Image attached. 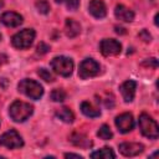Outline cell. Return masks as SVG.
Wrapping results in <instances>:
<instances>
[{"label":"cell","instance_id":"6da1fadb","mask_svg":"<svg viewBox=\"0 0 159 159\" xmlns=\"http://www.w3.org/2000/svg\"><path fill=\"white\" fill-rule=\"evenodd\" d=\"M32 112H34L32 106H30L26 102H21V101H15L9 108V114L11 119L17 123L25 122L32 114Z\"/></svg>","mask_w":159,"mask_h":159},{"label":"cell","instance_id":"7a4b0ae2","mask_svg":"<svg viewBox=\"0 0 159 159\" xmlns=\"http://www.w3.org/2000/svg\"><path fill=\"white\" fill-rule=\"evenodd\" d=\"M139 129L142 134L149 139H157L159 137V127L157 122L147 113H142L139 116Z\"/></svg>","mask_w":159,"mask_h":159},{"label":"cell","instance_id":"3957f363","mask_svg":"<svg viewBox=\"0 0 159 159\" xmlns=\"http://www.w3.org/2000/svg\"><path fill=\"white\" fill-rule=\"evenodd\" d=\"M19 91L21 93H24L25 96H27L29 98L31 99H40L43 94V88L40 83H37L36 81L34 80H29V78H25L22 81H20L19 83Z\"/></svg>","mask_w":159,"mask_h":159},{"label":"cell","instance_id":"277c9868","mask_svg":"<svg viewBox=\"0 0 159 159\" xmlns=\"http://www.w3.org/2000/svg\"><path fill=\"white\" fill-rule=\"evenodd\" d=\"M51 67L57 75L62 77H68L72 75L73 71V61L65 56H57L51 61Z\"/></svg>","mask_w":159,"mask_h":159},{"label":"cell","instance_id":"5b68a950","mask_svg":"<svg viewBox=\"0 0 159 159\" xmlns=\"http://www.w3.org/2000/svg\"><path fill=\"white\" fill-rule=\"evenodd\" d=\"M35 40V31L32 29H25V30H21L20 32L15 34L11 39V42H12V46L19 48V50H24V48H27L32 45Z\"/></svg>","mask_w":159,"mask_h":159},{"label":"cell","instance_id":"8992f818","mask_svg":"<svg viewBox=\"0 0 159 159\" xmlns=\"http://www.w3.org/2000/svg\"><path fill=\"white\" fill-rule=\"evenodd\" d=\"M99 63L96 62L92 58H86L80 63V68H78V76L82 80H87L89 77H94L99 73Z\"/></svg>","mask_w":159,"mask_h":159},{"label":"cell","instance_id":"52a82bcc","mask_svg":"<svg viewBox=\"0 0 159 159\" xmlns=\"http://www.w3.org/2000/svg\"><path fill=\"white\" fill-rule=\"evenodd\" d=\"M0 145L9 149H17L24 145V140L16 130L10 129L0 137Z\"/></svg>","mask_w":159,"mask_h":159},{"label":"cell","instance_id":"ba28073f","mask_svg":"<svg viewBox=\"0 0 159 159\" xmlns=\"http://www.w3.org/2000/svg\"><path fill=\"white\" fill-rule=\"evenodd\" d=\"M99 50H101L102 55H104V56H116V55L120 53L122 45L114 39H104L101 41Z\"/></svg>","mask_w":159,"mask_h":159},{"label":"cell","instance_id":"9c48e42d","mask_svg":"<svg viewBox=\"0 0 159 159\" xmlns=\"http://www.w3.org/2000/svg\"><path fill=\"white\" fill-rule=\"evenodd\" d=\"M116 125L120 133H128L134 127V119L130 113H123L119 114L116 118Z\"/></svg>","mask_w":159,"mask_h":159},{"label":"cell","instance_id":"30bf717a","mask_svg":"<svg viewBox=\"0 0 159 159\" xmlns=\"http://www.w3.org/2000/svg\"><path fill=\"white\" fill-rule=\"evenodd\" d=\"M144 150V145L140 143H122L119 144V152L124 157H135Z\"/></svg>","mask_w":159,"mask_h":159},{"label":"cell","instance_id":"8fae6325","mask_svg":"<svg viewBox=\"0 0 159 159\" xmlns=\"http://www.w3.org/2000/svg\"><path fill=\"white\" fill-rule=\"evenodd\" d=\"M0 22L7 27H16L22 24V16L19 15L17 12L7 11L0 16Z\"/></svg>","mask_w":159,"mask_h":159},{"label":"cell","instance_id":"7c38bea8","mask_svg":"<svg viewBox=\"0 0 159 159\" xmlns=\"http://www.w3.org/2000/svg\"><path fill=\"white\" fill-rule=\"evenodd\" d=\"M119 89H120V93H122L124 101L125 102H132L134 99V96H135L137 83L133 80H128V81H125L120 84Z\"/></svg>","mask_w":159,"mask_h":159},{"label":"cell","instance_id":"4fadbf2b","mask_svg":"<svg viewBox=\"0 0 159 159\" xmlns=\"http://www.w3.org/2000/svg\"><path fill=\"white\" fill-rule=\"evenodd\" d=\"M88 11L96 19H102L107 15V9L102 0H91L88 4Z\"/></svg>","mask_w":159,"mask_h":159},{"label":"cell","instance_id":"5bb4252c","mask_svg":"<svg viewBox=\"0 0 159 159\" xmlns=\"http://www.w3.org/2000/svg\"><path fill=\"white\" fill-rule=\"evenodd\" d=\"M114 15L118 20L124 21V22H130L134 19V14L130 9H128L124 5H117L114 9Z\"/></svg>","mask_w":159,"mask_h":159},{"label":"cell","instance_id":"9a60e30c","mask_svg":"<svg viewBox=\"0 0 159 159\" xmlns=\"http://www.w3.org/2000/svg\"><path fill=\"white\" fill-rule=\"evenodd\" d=\"M65 32H66L67 37H71V39L76 37L81 32V25L76 20H73V19H66Z\"/></svg>","mask_w":159,"mask_h":159},{"label":"cell","instance_id":"2e32d148","mask_svg":"<svg viewBox=\"0 0 159 159\" xmlns=\"http://www.w3.org/2000/svg\"><path fill=\"white\" fill-rule=\"evenodd\" d=\"M70 140L76 145V147H81V148H89L92 145V142L83 134L80 133H75L70 137Z\"/></svg>","mask_w":159,"mask_h":159},{"label":"cell","instance_id":"e0dca14e","mask_svg":"<svg viewBox=\"0 0 159 159\" xmlns=\"http://www.w3.org/2000/svg\"><path fill=\"white\" fill-rule=\"evenodd\" d=\"M81 111L84 116L89 117V118H96L101 116V111L98 108H96L94 106H92L89 102H82L81 103Z\"/></svg>","mask_w":159,"mask_h":159},{"label":"cell","instance_id":"ac0fdd59","mask_svg":"<svg viewBox=\"0 0 159 159\" xmlns=\"http://www.w3.org/2000/svg\"><path fill=\"white\" fill-rule=\"evenodd\" d=\"M56 117L58 119H61L62 122H65V123H72L73 119H75V116H73L72 111L67 107H63V108L56 111Z\"/></svg>","mask_w":159,"mask_h":159},{"label":"cell","instance_id":"d6986e66","mask_svg":"<svg viewBox=\"0 0 159 159\" xmlns=\"http://www.w3.org/2000/svg\"><path fill=\"white\" fill-rule=\"evenodd\" d=\"M91 158H104V159H109V158H116V154L114 152L108 148V147H104L99 150H96L93 153H91Z\"/></svg>","mask_w":159,"mask_h":159},{"label":"cell","instance_id":"ffe728a7","mask_svg":"<svg viewBox=\"0 0 159 159\" xmlns=\"http://www.w3.org/2000/svg\"><path fill=\"white\" fill-rule=\"evenodd\" d=\"M97 135H98L101 139L108 140V139H111V138H112L113 133H112L111 128H109L107 124H103V125H102V127L98 129V132H97Z\"/></svg>","mask_w":159,"mask_h":159},{"label":"cell","instance_id":"44dd1931","mask_svg":"<svg viewBox=\"0 0 159 159\" xmlns=\"http://www.w3.org/2000/svg\"><path fill=\"white\" fill-rule=\"evenodd\" d=\"M51 99L55 102H63L66 99V92L63 89L56 88L51 92Z\"/></svg>","mask_w":159,"mask_h":159},{"label":"cell","instance_id":"7402d4cb","mask_svg":"<svg viewBox=\"0 0 159 159\" xmlns=\"http://www.w3.org/2000/svg\"><path fill=\"white\" fill-rule=\"evenodd\" d=\"M35 6H36V9H37V11H39L40 14L46 15V14H48V11H50V4H48L46 0H37L36 4H35Z\"/></svg>","mask_w":159,"mask_h":159},{"label":"cell","instance_id":"603a6c76","mask_svg":"<svg viewBox=\"0 0 159 159\" xmlns=\"http://www.w3.org/2000/svg\"><path fill=\"white\" fill-rule=\"evenodd\" d=\"M60 4H65L67 6L68 10H77V7L80 6V0H56Z\"/></svg>","mask_w":159,"mask_h":159},{"label":"cell","instance_id":"cb8c5ba5","mask_svg":"<svg viewBox=\"0 0 159 159\" xmlns=\"http://www.w3.org/2000/svg\"><path fill=\"white\" fill-rule=\"evenodd\" d=\"M37 75H39L42 80H45L46 82H52V81H53V77H52L51 72L47 71L46 68H40V70L37 71Z\"/></svg>","mask_w":159,"mask_h":159},{"label":"cell","instance_id":"d4e9b609","mask_svg":"<svg viewBox=\"0 0 159 159\" xmlns=\"http://www.w3.org/2000/svg\"><path fill=\"white\" fill-rule=\"evenodd\" d=\"M139 37H140L144 42H150V40H152V36H150V34H149L147 30H142V31L139 32Z\"/></svg>","mask_w":159,"mask_h":159},{"label":"cell","instance_id":"484cf974","mask_svg":"<svg viewBox=\"0 0 159 159\" xmlns=\"http://www.w3.org/2000/svg\"><path fill=\"white\" fill-rule=\"evenodd\" d=\"M48 50H50V47L45 42H40L39 46H37V53H40V55H43V53L48 52Z\"/></svg>","mask_w":159,"mask_h":159},{"label":"cell","instance_id":"4316f807","mask_svg":"<svg viewBox=\"0 0 159 159\" xmlns=\"http://www.w3.org/2000/svg\"><path fill=\"white\" fill-rule=\"evenodd\" d=\"M143 63H144L145 66H152V67H154V68H157V66H158V61H157V58H149V60L144 61Z\"/></svg>","mask_w":159,"mask_h":159},{"label":"cell","instance_id":"83f0119b","mask_svg":"<svg viewBox=\"0 0 159 159\" xmlns=\"http://www.w3.org/2000/svg\"><path fill=\"white\" fill-rule=\"evenodd\" d=\"M65 157H66V158H77V159H82V155H80V154H73V153H66Z\"/></svg>","mask_w":159,"mask_h":159},{"label":"cell","instance_id":"f1b7e54d","mask_svg":"<svg viewBox=\"0 0 159 159\" xmlns=\"http://www.w3.org/2000/svg\"><path fill=\"white\" fill-rule=\"evenodd\" d=\"M6 60H7V57H6V55H0V65H2V63H5V62H6Z\"/></svg>","mask_w":159,"mask_h":159},{"label":"cell","instance_id":"f546056e","mask_svg":"<svg viewBox=\"0 0 159 159\" xmlns=\"http://www.w3.org/2000/svg\"><path fill=\"white\" fill-rule=\"evenodd\" d=\"M116 32H117V34H125L124 29H123V27H118V26H116Z\"/></svg>","mask_w":159,"mask_h":159},{"label":"cell","instance_id":"4dcf8cb0","mask_svg":"<svg viewBox=\"0 0 159 159\" xmlns=\"http://www.w3.org/2000/svg\"><path fill=\"white\" fill-rule=\"evenodd\" d=\"M0 6H1V0H0Z\"/></svg>","mask_w":159,"mask_h":159},{"label":"cell","instance_id":"1f68e13d","mask_svg":"<svg viewBox=\"0 0 159 159\" xmlns=\"http://www.w3.org/2000/svg\"><path fill=\"white\" fill-rule=\"evenodd\" d=\"M0 40H1V35H0Z\"/></svg>","mask_w":159,"mask_h":159}]
</instances>
